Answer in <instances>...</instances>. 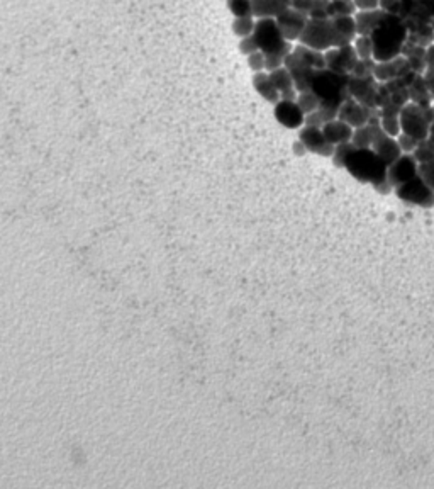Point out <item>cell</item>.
Returning <instances> with one entry per match:
<instances>
[{"label":"cell","instance_id":"cell-44","mask_svg":"<svg viewBox=\"0 0 434 489\" xmlns=\"http://www.w3.org/2000/svg\"><path fill=\"white\" fill-rule=\"evenodd\" d=\"M312 4H314V0H292V7L297 9V11L300 12H306L307 16H309V12H311Z\"/></svg>","mask_w":434,"mask_h":489},{"label":"cell","instance_id":"cell-17","mask_svg":"<svg viewBox=\"0 0 434 489\" xmlns=\"http://www.w3.org/2000/svg\"><path fill=\"white\" fill-rule=\"evenodd\" d=\"M251 7L256 19H266V17L275 19L292 7V0H251Z\"/></svg>","mask_w":434,"mask_h":489},{"label":"cell","instance_id":"cell-10","mask_svg":"<svg viewBox=\"0 0 434 489\" xmlns=\"http://www.w3.org/2000/svg\"><path fill=\"white\" fill-rule=\"evenodd\" d=\"M416 175H419V163L412 153H402L401 158H397L387 169V180L392 184L394 189L406 184L407 180L414 179Z\"/></svg>","mask_w":434,"mask_h":489},{"label":"cell","instance_id":"cell-42","mask_svg":"<svg viewBox=\"0 0 434 489\" xmlns=\"http://www.w3.org/2000/svg\"><path fill=\"white\" fill-rule=\"evenodd\" d=\"M324 119H322V116L319 113V109L314 111L311 114H306V118H304V126H314V128H321L324 126Z\"/></svg>","mask_w":434,"mask_h":489},{"label":"cell","instance_id":"cell-40","mask_svg":"<svg viewBox=\"0 0 434 489\" xmlns=\"http://www.w3.org/2000/svg\"><path fill=\"white\" fill-rule=\"evenodd\" d=\"M402 0H378V9L387 12V14H401Z\"/></svg>","mask_w":434,"mask_h":489},{"label":"cell","instance_id":"cell-6","mask_svg":"<svg viewBox=\"0 0 434 489\" xmlns=\"http://www.w3.org/2000/svg\"><path fill=\"white\" fill-rule=\"evenodd\" d=\"M401 131L418 141L428 140L429 126L434 121V107H421L414 102H407L399 114Z\"/></svg>","mask_w":434,"mask_h":489},{"label":"cell","instance_id":"cell-43","mask_svg":"<svg viewBox=\"0 0 434 489\" xmlns=\"http://www.w3.org/2000/svg\"><path fill=\"white\" fill-rule=\"evenodd\" d=\"M283 62H285V58L282 57H265V72L277 70V68L283 67Z\"/></svg>","mask_w":434,"mask_h":489},{"label":"cell","instance_id":"cell-32","mask_svg":"<svg viewBox=\"0 0 434 489\" xmlns=\"http://www.w3.org/2000/svg\"><path fill=\"white\" fill-rule=\"evenodd\" d=\"M356 150V147L351 141H348V143H341V145H336L334 147V153H333V163L339 169H345V163H346V158L351 155Z\"/></svg>","mask_w":434,"mask_h":489},{"label":"cell","instance_id":"cell-30","mask_svg":"<svg viewBox=\"0 0 434 489\" xmlns=\"http://www.w3.org/2000/svg\"><path fill=\"white\" fill-rule=\"evenodd\" d=\"M255 16H246V17H234L233 21V33L239 38H246L251 36L253 31H255Z\"/></svg>","mask_w":434,"mask_h":489},{"label":"cell","instance_id":"cell-46","mask_svg":"<svg viewBox=\"0 0 434 489\" xmlns=\"http://www.w3.org/2000/svg\"><path fill=\"white\" fill-rule=\"evenodd\" d=\"M358 11H372L378 9V0H353Z\"/></svg>","mask_w":434,"mask_h":489},{"label":"cell","instance_id":"cell-2","mask_svg":"<svg viewBox=\"0 0 434 489\" xmlns=\"http://www.w3.org/2000/svg\"><path fill=\"white\" fill-rule=\"evenodd\" d=\"M348 80L350 75L338 74L329 68L314 70L309 80V90H312L321 101V107L331 111H339L343 102L350 97L348 92Z\"/></svg>","mask_w":434,"mask_h":489},{"label":"cell","instance_id":"cell-47","mask_svg":"<svg viewBox=\"0 0 434 489\" xmlns=\"http://www.w3.org/2000/svg\"><path fill=\"white\" fill-rule=\"evenodd\" d=\"M423 77H424V82H426L429 92H431L433 101H434V70H426Z\"/></svg>","mask_w":434,"mask_h":489},{"label":"cell","instance_id":"cell-45","mask_svg":"<svg viewBox=\"0 0 434 489\" xmlns=\"http://www.w3.org/2000/svg\"><path fill=\"white\" fill-rule=\"evenodd\" d=\"M373 189H375V191L378 192V194H384V196H387V194H390V192H392V191H395V189H394V186H392V184H390L389 182V180H382V182H378V184H375V186H373Z\"/></svg>","mask_w":434,"mask_h":489},{"label":"cell","instance_id":"cell-11","mask_svg":"<svg viewBox=\"0 0 434 489\" xmlns=\"http://www.w3.org/2000/svg\"><path fill=\"white\" fill-rule=\"evenodd\" d=\"M275 21H277L278 28H280L283 38L292 43L299 41L300 34H302L304 28H306L309 21V16L306 12H300L297 9L289 7L287 11H283L280 16L275 17Z\"/></svg>","mask_w":434,"mask_h":489},{"label":"cell","instance_id":"cell-41","mask_svg":"<svg viewBox=\"0 0 434 489\" xmlns=\"http://www.w3.org/2000/svg\"><path fill=\"white\" fill-rule=\"evenodd\" d=\"M239 51H241L243 55H251V53H255V51H260L258 50V45H256V41H255V38H253V34L251 36H246V38H241V41H239Z\"/></svg>","mask_w":434,"mask_h":489},{"label":"cell","instance_id":"cell-50","mask_svg":"<svg viewBox=\"0 0 434 489\" xmlns=\"http://www.w3.org/2000/svg\"><path fill=\"white\" fill-rule=\"evenodd\" d=\"M428 138H433L434 140V121L431 123V126H429V136Z\"/></svg>","mask_w":434,"mask_h":489},{"label":"cell","instance_id":"cell-3","mask_svg":"<svg viewBox=\"0 0 434 489\" xmlns=\"http://www.w3.org/2000/svg\"><path fill=\"white\" fill-rule=\"evenodd\" d=\"M345 169L350 172L351 177L358 182L375 184L387 179V169L389 165L373 152L372 148H356L350 157L346 158Z\"/></svg>","mask_w":434,"mask_h":489},{"label":"cell","instance_id":"cell-20","mask_svg":"<svg viewBox=\"0 0 434 489\" xmlns=\"http://www.w3.org/2000/svg\"><path fill=\"white\" fill-rule=\"evenodd\" d=\"M426 51L428 48H423V46L414 45V43L406 41L402 46L401 55L407 60L412 72L424 75V72H426Z\"/></svg>","mask_w":434,"mask_h":489},{"label":"cell","instance_id":"cell-51","mask_svg":"<svg viewBox=\"0 0 434 489\" xmlns=\"http://www.w3.org/2000/svg\"><path fill=\"white\" fill-rule=\"evenodd\" d=\"M433 107H434V101H433Z\"/></svg>","mask_w":434,"mask_h":489},{"label":"cell","instance_id":"cell-48","mask_svg":"<svg viewBox=\"0 0 434 489\" xmlns=\"http://www.w3.org/2000/svg\"><path fill=\"white\" fill-rule=\"evenodd\" d=\"M426 70H434V43L426 51Z\"/></svg>","mask_w":434,"mask_h":489},{"label":"cell","instance_id":"cell-27","mask_svg":"<svg viewBox=\"0 0 434 489\" xmlns=\"http://www.w3.org/2000/svg\"><path fill=\"white\" fill-rule=\"evenodd\" d=\"M268 75H270V80H272V84L275 85V89L278 90V94L289 92V90L295 89L294 79H292L290 72L287 70L285 67H280V68H277V70L268 72Z\"/></svg>","mask_w":434,"mask_h":489},{"label":"cell","instance_id":"cell-1","mask_svg":"<svg viewBox=\"0 0 434 489\" xmlns=\"http://www.w3.org/2000/svg\"><path fill=\"white\" fill-rule=\"evenodd\" d=\"M370 38L373 41V60L387 62L401 55L404 43L407 41V28L401 16L385 14Z\"/></svg>","mask_w":434,"mask_h":489},{"label":"cell","instance_id":"cell-15","mask_svg":"<svg viewBox=\"0 0 434 489\" xmlns=\"http://www.w3.org/2000/svg\"><path fill=\"white\" fill-rule=\"evenodd\" d=\"M409 72L411 67L409 63H407V60L404 58L402 55H399V57L387 60V62H377L375 70H373V77H375L380 84H384V82L401 79V77L409 74Z\"/></svg>","mask_w":434,"mask_h":489},{"label":"cell","instance_id":"cell-35","mask_svg":"<svg viewBox=\"0 0 434 489\" xmlns=\"http://www.w3.org/2000/svg\"><path fill=\"white\" fill-rule=\"evenodd\" d=\"M380 126L389 136L397 138L401 135V121H399V116H382Z\"/></svg>","mask_w":434,"mask_h":489},{"label":"cell","instance_id":"cell-34","mask_svg":"<svg viewBox=\"0 0 434 489\" xmlns=\"http://www.w3.org/2000/svg\"><path fill=\"white\" fill-rule=\"evenodd\" d=\"M227 9L234 17L253 16L251 0H227Z\"/></svg>","mask_w":434,"mask_h":489},{"label":"cell","instance_id":"cell-4","mask_svg":"<svg viewBox=\"0 0 434 489\" xmlns=\"http://www.w3.org/2000/svg\"><path fill=\"white\" fill-rule=\"evenodd\" d=\"M253 38H255L258 50H260L261 53H265V57L285 58L287 55L294 50L292 43L283 38L277 21L272 19V17H266V19H256Z\"/></svg>","mask_w":434,"mask_h":489},{"label":"cell","instance_id":"cell-37","mask_svg":"<svg viewBox=\"0 0 434 489\" xmlns=\"http://www.w3.org/2000/svg\"><path fill=\"white\" fill-rule=\"evenodd\" d=\"M397 143L399 147H401L402 153H414V150L418 148L419 141L416 138H412V136L406 135V133H401V135L397 136Z\"/></svg>","mask_w":434,"mask_h":489},{"label":"cell","instance_id":"cell-26","mask_svg":"<svg viewBox=\"0 0 434 489\" xmlns=\"http://www.w3.org/2000/svg\"><path fill=\"white\" fill-rule=\"evenodd\" d=\"M294 51L297 57H300L304 60V62L307 63V65H311L312 68H316V70H319V68H326V63H324V53L322 51H317V50H312L309 48V46H304V45H299L294 46Z\"/></svg>","mask_w":434,"mask_h":489},{"label":"cell","instance_id":"cell-9","mask_svg":"<svg viewBox=\"0 0 434 489\" xmlns=\"http://www.w3.org/2000/svg\"><path fill=\"white\" fill-rule=\"evenodd\" d=\"M358 60L360 58L358 55H356L353 45L338 46V48H331L328 51H324L326 68L343 75H351V72H353Z\"/></svg>","mask_w":434,"mask_h":489},{"label":"cell","instance_id":"cell-29","mask_svg":"<svg viewBox=\"0 0 434 489\" xmlns=\"http://www.w3.org/2000/svg\"><path fill=\"white\" fill-rule=\"evenodd\" d=\"M295 102H297L304 114H311L321 107L319 97H317L312 90H304V92H299L297 101Z\"/></svg>","mask_w":434,"mask_h":489},{"label":"cell","instance_id":"cell-12","mask_svg":"<svg viewBox=\"0 0 434 489\" xmlns=\"http://www.w3.org/2000/svg\"><path fill=\"white\" fill-rule=\"evenodd\" d=\"M299 140L306 145L309 153H314V155L319 157H333L334 145H331L329 141L326 140L321 128L302 126L299 131Z\"/></svg>","mask_w":434,"mask_h":489},{"label":"cell","instance_id":"cell-39","mask_svg":"<svg viewBox=\"0 0 434 489\" xmlns=\"http://www.w3.org/2000/svg\"><path fill=\"white\" fill-rule=\"evenodd\" d=\"M419 175L428 182V186L434 191V160L428 163H419Z\"/></svg>","mask_w":434,"mask_h":489},{"label":"cell","instance_id":"cell-22","mask_svg":"<svg viewBox=\"0 0 434 489\" xmlns=\"http://www.w3.org/2000/svg\"><path fill=\"white\" fill-rule=\"evenodd\" d=\"M253 87L270 104L275 106L280 101V94L275 89L272 80H270L268 72H258V74H255V77H253Z\"/></svg>","mask_w":434,"mask_h":489},{"label":"cell","instance_id":"cell-25","mask_svg":"<svg viewBox=\"0 0 434 489\" xmlns=\"http://www.w3.org/2000/svg\"><path fill=\"white\" fill-rule=\"evenodd\" d=\"M380 130V124H365V126L355 128L351 143H353L356 148H372L373 140H375L377 133Z\"/></svg>","mask_w":434,"mask_h":489},{"label":"cell","instance_id":"cell-16","mask_svg":"<svg viewBox=\"0 0 434 489\" xmlns=\"http://www.w3.org/2000/svg\"><path fill=\"white\" fill-rule=\"evenodd\" d=\"M372 150L387 163V165H392V163L402 155V150L399 147L397 138L389 136L384 130L377 133L375 140H373L372 143Z\"/></svg>","mask_w":434,"mask_h":489},{"label":"cell","instance_id":"cell-49","mask_svg":"<svg viewBox=\"0 0 434 489\" xmlns=\"http://www.w3.org/2000/svg\"><path fill=\"white\" fill-rule=\"evenodd\" d=\"M294 153H295V155H299V157H302L304 153H307L306 145H304L300 140L295 141V143H294Z\"/></svg>","mask_w":434,"mask_h":489},{"label":"cell","instance_id":"cell-28","mask_svg":"<svg viewBox=\"0 0 434 489\" xmlns=\"http://www.w3.org/2000/svg\"><path fill=\"white\" fill-rule=\"evenodd\" d=\"M358 12V7L353 0H329L328 4V17H345L355 16Z\"/></svg>","mask_w":434,"mask_h":489},{"label":"cell","instance_id":"cell-38","mask_svg":"<svg viewBox=\"0 0 434 489\" xmlns=\"http://www.w3.org/2000/svg\"><path fill=\"white\" fill-rule=\"evenodd\" d=\"M248 65L255 74H258V72H265V53L255 51V53L248 55Z\"/></svg>","mask_w":434,"mask_h":489},{"label":"cell","instance_id":"cell-19","mask_svg":"<svg viewBox=\"0 0 434 489\" xmlns=\"http://www.w3.org/2000/svg\"><path fill=\"white\" fill-rule=\"evenodd\" d=\"M387 12L382 9H372V11H358L355 14V23H356V33L358 36H370L373 29L377 28L378 23L384 19Z\"/></svg>","mask_w":434,"mask_h":489},{"label":"cell","instance_id":"cell-18","mask_svg":"<svg viewBox=\"0 0 434 489\" xmlns=\"http://www.w3.org/2000/svg\"><path fill=\"white\" fill-rule=\"evenodd\" d=\"M322 133H324L326 140L331 145H334V147L341 143H348V141H351V138H353V128L348 123L341 121V119H333V121L326 123L322 126Z\"/></svg>","mask_w":434,"mask_h":489},{"label":"cell","instance_id":"cell-21","mask_svg":"<svg viewBox=\"0 0 434 489\" xmlns=\"http://www.w3.org/2000/svg\"><path fill=\"white\" fill-rule=\"evenodd\" d=\"M407 28V41L414 45L429 48L434 43V28L429 24H412L404 23Z\"/></svg>","mask_w":434,"mask_h":489},{"label":"cell","instance_id":"cell-8","mask_svg":"<svg viewBox=\"0 0 434 489\" xmlns=\"http://www.w3.org/2000/svg\"><path fill=\"white\" fill-rule=\"evenodd\" d=\"M378 87H380V82L373 75H350V80H348V92H350V97H353L356 102L368 107H377Z\"/></svg>","mask_w":434,"mask_h":489},{"label":"cell","instance_id":"cell-33","mask_svg":"<svg viewBox=\"0 0 434 489\" xmlns=\"http://www.w3.org/2000/svg\"><path fill=\"white\" fill-rule=\"evenodd\" d=\"M355 51L358 55V58L368 60L373 58V41L370 36H356L353 41Z\"/></svg>","mask_w":434,"mask_h":489},{"label":"cell","instance_id":"cell-36","mask_svg":"<svg viewBox=\"0 0 434 489\" xmlns=\"http://www.w3.org/2000/svg\"><path fill=\"white\" fill-rule=\"evenodd\" d=\"M375 65L377 62L373 58H368V60H358V63H356V67L353 68V72H351V75L355 77H367V75H373V70H375Z\"/></svg>","mask_w":434,"mask_h":489},{"label":"cell","instance_id":"cell-7","mask_svg":"<svg viewBox=\"0 0 434 489\" xmlns=\"http://www.w3.org/2000/svg\"><path fill=\"white\" fill-rule=\"evenodd\" d=\"M395 194L407 204L421 206V208H433L434 206V191L421 175H416L414 179L399 186L395 189Z\"/></svg>","mask_w":434,"mask_h":489},{"label":"cell","instance_id":"cell-14","mask_svg":"<svg viewBox=\"0 0 434 489\" xmlns=\"http://www.w3.org/2000/svg\"><path fill=\"white\" fill-rule=\"evenodd\" d=\"M275 118L282 126L289 128V130H299L304 126V118L306 114L302 113L297 102L294 101H278L275 104Z\"/></svg>","mask_w":434,"mask_h":489},{"label":"cell","instance_id":"cell-13","mask_svg":"<svg viewBox=\"0 0 434 489\" xmlns=\"http://www.w3.org/2000/svg\"><path fill=\"white\" fill-rule=\"evenodd\" d=\"M283 67L290 72L292 79H294V85L297 89V92H304V90H309V80H311L312 72L316 68H312L311 65H307L302 58L297 57L294 51H290L289 55L285 57V62H283Z\"/></svg>","mask_w":434,"mask_h":489},{"label":"cell","instance_id":"cell-31","mask_svg":"<svg viewBox=\"0 0 434 489\" xmlns=\"http://www.w3.org/2000/svg\"><path fill=\"white\" fill-rule=\"evenodd\" d=\"M414 155L418 163H428V162H433L434 160V140L433 138H428L424 141H419L418 148L414 150Z\"/></svg>","mask_w":434,"mask_h":489},{"label":"cell","instance_id":"cell-5","mask_svg":"<svg viewBox=\"0 0 434 489\" xmlns=\"http://www.w3.org/2000/svg\"><path fill=\"white\" fill-rule=\"evenodd\" d=\"M299 43L312 50L322 51V53L331 48L341 46L339 45L336 26H334V21L331 17H328V19H309L302 34H300Z\"/></svg>","mask_w":434,"mask_h":489},{"label":"cell","instance_id":"cell-23","mask_svg":"<svg viewBox=\"0 0 434 489\" xmlns=\"http://www.w3.org/2000/svg\"><path fill=\"white\" fill-rule=\"evenodd\" d=\"M334 26H336V33L339 38V45H353L355 38L358 36L356 33V23L355 16H345V17H333Z\"/></svg>","mask_w":434,"mask_h":489},{"label":"cell","instance_id":"cell-24","mask_svg":"<svg viewBox=\"0 0 434 489\" xmlns=\"http://www.w3.org/2000/svg\"><path fill=\"white\" fill-rule=\"evenodd\" d=\"M409 99L411 102L418 104L421 107H431L433 106V96L429 92L426 82H424L423 75H416V79L412 80L409 85Z\"/></svg>","mask_w":434,"mask_h":489}]
</instances>
